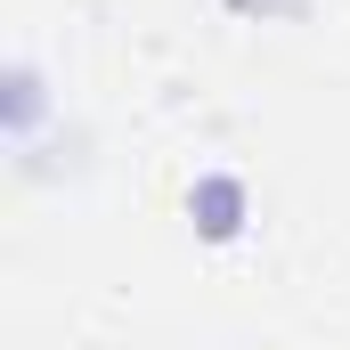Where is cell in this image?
<instances>
[{"instance_id": "1", "label": "cell", "mask_w": 350, "mask_h": 350, "mask_svg": "<svg viewBox=\"0 0 350 350\" xmlns=\"http://www.w3.org/2000/svg\"><path fill=\"white\" fill-rule=\"evenodd\" d=\"M187 212H196L204 237H237V228H245V187H237L228 172H212V179L187 187Z\"/></svg>"}]
</instances>
